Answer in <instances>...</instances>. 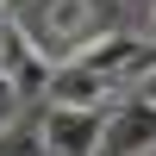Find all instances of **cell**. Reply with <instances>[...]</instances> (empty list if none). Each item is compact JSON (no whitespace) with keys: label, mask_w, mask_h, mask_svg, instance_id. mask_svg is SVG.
<instances>
[{"label":"cell","mask_w":156,"mask_h":156,"mask_svg":"<svg viewBox=\"0 0 156 156\" xmlns=\"http://www.w3.org/2000/svg\"><path fill=\"white\" fill-rule=\"evenodd\" d=\"M25 25L19 31L31 37V50L37 56H56V62H69L75 50L94 37V0H25Z\"/></svg>","instance_id":"6da1fadb"},{"label":"cell","mask_w":156,"mask_h":156,"mask_svg":"<svg viewBox=\"0 0 156 156\" xmlns=\"http://www.w3.org/2000/svg\"><path fill=\"white\" fill-rule=\"evenodd\" d=\"M69 62H81L87 75H100V81L125 100V94H131V87L156 69V50L144 44V37H131V31H100V37H87Z\"/></svg>","instance_id":"7a4b0ae2"},{"label":"cell","mask_w":156,"mask_h":156,"mask_svg":"<svg viewBox=\"0 0 156 156\" xmlns=\"http://www.w3.org/2000/svg\"><path fill=\"white\" fill-rule=\"evenodd\" d=\"M100 131H106V106H44L37 119L44 156H94Z\"/></svg>","instance_id":"3957f363"},{"label":"cell","mask_w":156,"mask_h":156,"mask_svg":"<svg viewBox=\"0 0 156 156\" xmlns=\"http://www.w3.org/2000/svg\"><path fill=\"white\" fill-rule=\"evenodd\" d=\"M144 150H156V106L125 94V100L106 106V131H100L94 156H144Z\"/></svg>","instance_id":"277c9868"},{"label":"cell","mask_w":156,"mask_h":156,"mask_svg":"<svg viewBox=\"0 0 156 156\" xmlns=\"http://www.w3.org/2000/svg\"><path fill=\"white\" fill-rule=\"evenodd\" d=\"M112 87L100 81V75H87L81 62H56L44 81V106H112Z\"/></svg>","instance_id":"5b68a950"},{"label":"cell","mask_w":156,"mask_h":156,"mask_svg":"<svg viewBox=\"0 0 156 156\" xmlns=\"http://www.w3.org/2000/svg\"><path fill=\"white\" fill-rule=\"evenodd\" d=\"M0 156H44V144H37V125H19V119H12L6 131H0Z\"/></svg>","instance_id":"8992f818"},{"label":"cell","mask_w":156,"mask_h":156,"mask_svg":"<svg viewBox=\"0 0 156 156\" xmlns=\"http://www.w3.org/2000/svg\"><path fill=\"white\" fill-rule=\"evenodd\" d=\"M19 106H25V100H19V87H12L6 75H0V131H6L12 119H19Z\"/></svg>","instance_id":"52a82bcc"},{"label":"cell","mask_w":156,"mask_h":156,"mask_svg":"<svg viewBox=\"0 0 156 156\" xmlns=\"http://www.w3.org/2000/svg\"><path fill=\"white\" fill-rule=\"evenodd\" d=\"M131 100H144V106H156V69H150V75H144V81H137V87H131Z\"/></svg>","instance_id":"ba28073f"},{"label":"cell","mask_w":156,"mask_h":156,"mask_svg":"<svg viewBox=\"0 0 156 156\" xmlns=\"http://www.w3.org/2000/svg\"><path fill=\"white\" fill-rule=\"evenodd\" d=\"M6 6H25V0H0V12H6Z\"/></svg>","instance_id":"9c48e42d"},{"label":"cell","mask_w":156,"mask_h":156,"mask_svg":"<svg viewBox=\"0 0 156 156\" xmlns=\"http://www.w3.org/2000/svg\"><path fill=\"white\" fill-rule=\"evenodd\" d=\"M0 19H6V12H0Z\"/></svg>","instance_id":"30bf717a"},{"label":"cell","mask_w":156,"mask_h":156,"mask_svg":"<svg viewBox=\"0 0 156 156\" xmlns=\"http://www.w3.org/2000/svg\"><path fill=\"white\" fill-rule=\"evenodd\" d=\"M0 25H6V19H0Z\"/></svg>","instance_id":"8fae6325"}]
</instances>
